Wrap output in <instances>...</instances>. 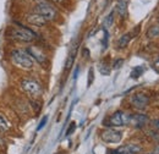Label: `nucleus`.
I'll return each mask as SVG.
<instances>
[{
    "instance_id": "obj_1",
    "label": "nucleus",
    "mask_w": 159,
    "mask_h": 154,
    "mask_svg": "<svg viewBox=\"0 0 159 154\" xmlns=\"http://www.w3.org/2000/svg\"><path fill=\"white\" fill-rule=\"evenodd\" d=\"M4 38L10 45L27 47L33 43H38L39 34L34 28L23 23L17 16L10 21L4 31Z\"/></svg>"
},
{
    "instance_id": "obj_2",
    "label": "nucleus",
    "mask_w": 159,
    "mask_h": 154,
    "mask_svg": "<svg viewBox=\"0 0 159 154\" xmlns=\"http://www.w3.org/2000/svg\"><path fill=\"white\" fill-rule=\"evenodd\" d=\"M6 61L12 70L17 74H30L34 70V61L32 60L31 55L27 53L25 47L20 45H10L6 52Z\"/></svg>"
},
{
    "instance_id": "obj_3",
    "label": "nucleus",
    "mask_w": 159,
    "mask_h": 154,
    "mask_svg": "<svg viewBox=\"0 0 159 154\" xmlns=\"http://www.w3.org/2000/svg\"><path fill=\"white\" fill-rule=\"evenodd\" d=\"M16 87H17V91H20L22 94L27 96L28 98L39 99L40 97L43 96V92H44L43 86L39 83V81L36 77L27 76V75L17 78Z\"/></svg>"
},
{
    "instance_id": "obj_4",
    "label": "nucleus",
    "mask_w": 159,
    "mask_h": 154,
    "mask_svg": "<svg viewBox=\"0 0 159 154\" xmlns=\"http://www.w3.org/2000/svg\"><path fill=\"white\" fill-rule=\"evenodd\" d=\"M28 2L31 5L30 9H32L33 11L38 12L43 17H45L50 23L55 22L59 19L60 12L58 6H55L49 0H28Z\"/></svg>"
},
{
    "instance_id": "obj_5",
    "label": "nucleus",
    "mask_w": 159,
    "mask_h": 154,
    "mask_svg": "<svg viewBox=\"0 0 159 154\" xmlns=\"http://www.w3.org/2000/svg\"><path fill=\"white\" fill-rule=\"evenodd\" d=\"M17 17H19V16H17ZM19 19H20L23 23H26L27 26H30V27H32V28H45V27L49 26V23H50L45 17H43L38 12L33 11L32 9L25 10V11L21 14V16Z\"/></svg>"
},
{
    "instance_id": "obj_6",
    "label": "nucleus",
    "mask_w": 159,
    "mask_h": 154,
    "mask_svg": "<svg viewBox=\"0 0 159 154\" xmlns=\"http://www.w3.org/2000/svg\"><path fill=\"white\" fill-rule=\"evenodd\" d=\"M25 48H26L27 53L31 55L32 60L34 61V64H37L38 66H42V67L48 66V64H49L48 54L44 50V48L39 45V43H33V44H30Z\"/></svg>"
},
{
    "instance_id": "obj_7",
    "label": "nucleus",
    "mask_w": 159,
    "mask_h": 154,
    "mask_svg": "<svg viewBox=\"0 0 159 154\" xmlns=\"http://www.w3.org/2000/svg\"><path fill=\"white\" fill-rule=\"evenodd\" d=\"M129 120H130V114L125 113L124 110H116L103 122V125L107 127L129 126Z\"/></svg>"
},
{
    "instance_id": "obj_8",
    "label": "nucleus",
    "mask_w": 159,
    "mask_h": 154,
    "mask_svg": "<svg viewBox=\"0 0 159 154\" xmlns=\"http://www.w3.org/2000/svg\"><path fill=\"white\" fill-rule=\"evenodd\" d=\"M149 97L144 92H135L130 97V104L131 106L137 110V111H143L148 105H149Z\"/></svg>"
},
{
    "instance_id": "obj_9",
    "label": "nucleus",
    "mask_w": 159,
    "mask_h": 154,
    "mask_svg": "<svg viewBox=\"0 0 159 154\" xmlns=\"http://www.w3.org/2000/svg\"><path fill=\"white\" fill-rule=\"evenodd\" d=\"M100 138L103 142L105 143H109V144H115V143H119L122 139V132L119 130H115V129H105L102 131L100 134Z\"/></svg>"
},
{
    "instance_id": "obj_10",
    "label": "nucleus",
    "mask_w": 159,
    "mask_h": 154,
    "mask_svg": "<svg viewBox=\"0 0 159 154\" xmlns=\"http://www.w3.org/2000/svg\"><path fill=\"white\" fill-rule=\"evenodd\" d=\"M149 122V117L148 115L143 114L142 111H139L136 114H130V120H129V126H132L134 129L141 130L143 127H146Z\"/></svg>"
},
{
    "instance_id": "obj_11",
    "label": "nucleus",
    "mask_w": 159,
    "mask_h": 154,
    "mask_svg": "<svg viewBox=\"0 0 159 154\" xmlns=\"http://www.w3.org/2000/svg\"><path fill=\"white\" fill-rule=\"evenodd\" d=\"M142 152V147L135 143L124 144L121 147H118L116 149L109 151V154H139Z\"/></svg>"
},
{
    "instance_id": "obj_12",
    "label": "nucleus",
    "mask_w": 159,
    "mask_h": 154,
    "mask_svg": "<svg viewBox=\"0 0 159 154\" xmlns=\"http://www.w3.org/2000/svg\"><path fill=\"white\" fill-rule=\"evenodd\" d=\"M12 131H14V124H12L11 119L2 110H0V134L9 135Z\"/></svg>"
},
{
    "instance_id": "obj_13",
    "label": "nucleus",
    "mask_w": 159,
    "mask_h": 154,
    "mask_svg": "<svg viewBox=\"0 0 159 154\" xmlns=\"http://www.w3.org/2000/svg\"><path fill=\"white\" fill-rule=\"evenodd\" d=\"M77 47H79V43H76V44L71 48V50H70V53H69V55H67V58H66V61H65V70H66V71H69V70L74 66L75 58H76V54H77Z\"/></svg>"
},
{
    "instance_id": "obj_14",
    "label": "nucleus",
    "mask_w": 159,
    "mask_h": 154,
    "mask_svg": "<svg viewBox=\"0 0 159 154\" xmlns=\"http://www.w3.org/2000/svg\"><path fill=\"white\" fill-rule=\"evenodd\" d=\"M127 5H129V0H118L116 5H115V14H118L121 19H124L127 14Z\"/></svg>"
},
{
    "instance_id": "obj_15",
    "label": "nucleus",
    "mask_w": 159,
    "mask_h": 154,
    "mask_svg": "<svg viewBox=\"0 0 159 154\" xmlns=\"http://www.w3.org/2000/svg\"><path fill=\"white\" fill-rule=\"evenodd\" d=\"M132 38H134V36H132V33H131V32L124 33V34L118 39V42H116V48H118L119 50L125 49V48L130 44V42L132 40Z\"/></svg>"
},
{
    "instance_id": "obj_16",
    "label": "nucleus",
    "mask_w": 159,
    "mask_h": 154,
    "mask_svg": "<svg viewBox=\"0 0 159 154\" xmlns=\"http://www.w3.org/2000/svg\"><path fill=\"white\" fill-rule=\"evenodd\" d=\"M147 38L148 39H156L159 37V26L158 25H153L151 26L148 29H147V33H146Z\"/></svg>"
},
{
    "instance_id": "obj_17",
    "label": "nucleus",
    "mask_w": 159,
    "mask_h": 154,
    "mask_svg": "<svg viewBox=\"0 0 159 154\" xmlns=\"http://www.w3.org/2000/svg\"><path fill=\"white\" fill-rule=\"evenodd\" d=\"M98 70L103 76H108L110 75V71H111V65H109L107 61H100L99 65H98Z\"/></svg>"
},
{
    "instance_id": "obj_18",
    "label": "nucleus",
    "mask_w": 159,
    "mask_h": 154,
    "mask_svg": "<svg viewBox=\"0 0 159 154\" xmlns=\"http://www.w3.org/2000/svg\"><path fill=\"white\" fill-rule=\"evenodd\" d=\"M143 72H144L143 66H136V67L132 69V71H131V74H130V77H131L132 79H137V78H139V77L143 75Z\"/></svg>"
},
{
    "instance_id": "obj_19",
    "label": "nucleus",
    "mask_w": 159,
    "mask_h": 154,
    "mask_svg": "<svg viewBox=\"0 0 159 154\" xmlns=\"http://www.w3.org/2000/svg\"><path fill=\"white\" fill-rule=\"evenodd\" d=\"M114 17H115V11L114 10H111L110 12H109V15L105 17L104 20V26L107 27V28H109L113 23H114Z\"/></svg>"
},
{
    "instance_id": "obj_20",
    "label": "nucleus",
    "mask_w": 159,
    "mask_h": 154,
    "mask_svg": "<svg viewBox=\"0 0 159 154\" xmlns=\"http://www.w3.org/2000/svg\"><path fill=\"white\" fill-rule=\"evenodd\" d=\"M124 65V58H115L111 62V70H120Z\"/></svg>"
},
{
    "instance_id": "obj_21",
    "label": "nucleus",
    "mask_w": 159,
    "mask_h": 154,
    "mask_svg": "<svg viewBox=\"0 0 159 154\" xmlns=\"http://www.w3.org/2000/svg\"><path fill=\"white\" fill-rule=\"evenodd\" d=\"M7 148V142L2 134H0V153H4Z\"/></svg>"
},
{
    "instance_id": "obj_22",
    "label": "nucleus",
    "mask_w": 159,
    "mask_h": 154,
    "mask_svg": "<svg viewBox=\"0 0 159 154\" xmlns=\"http://www.w3.org/2000/svg\"><path fill=\"white\" fill-rule=\"evenodd\" d=\"M148 124L151 125V129H152L153 131L159 132V119H153V120H151Z\"/></svg>"
},
{
    "instance_id": "obj_23",
    "label": "nucleus",
    "mask_w": 159,
    "mask_h": 154,
    "mask_svg": "<svg viewBox=\"0 0 159 154\" xmlns=\"http://www.w3.org/2000/svg\"><path fill=\"white\" fill-rule=\"evenodd\" d=\"M93 81H94V70H93V67H89V71H88V83H87V86L89 87L93 83Z\"/></svg>"
},
{
    "instance_id": "obj_24",
    "label": "nucleus",
    "mask_w": 159,
    "mask_h": 154,
    "mask_svg": "<svg viewBox=\"0 0 159 154\" xmlns=\"http://www.w3.org/2000/svg\"><path fill=\"white\" fill-rule=\"evenodd\" d=\"M50 2H53L55 6H65L66 4H69L70 0H49Z\"/></svg>"
},
{
    "instance_id": "obj_25",
    "label": "nucleus",
    "mask_w": 159,
    "mask_h": 154,
    "mask_svg": "<svg viewBox=\"0 0 159 154\" xmlns=\"http://www.w3.org/2000/svg\"><path fill=\"white\" fill-rule=\"evenodd\" d=\"M47 122H48V116L45 115L42 120H40V122L38 124V126H37V131H40L45 125H47Z\"/></svg>"
},
{
    "instance_id": "obj_26",
    "label": "nucleus",
    "mask_w": 159,
    "mask_h": 154,
    "mask_svg": "<svg viewBox=\"0 0 159 154\" xmlns=\"http://www.w3.org/2000/svg\"><path fill=\"white\" fill-rule=\"evenodd\" d=\"M75 129H76V124H75V122H71V124H70V126H69V130L66 131V134H65V135L70 136L74 131H75Z\"/></svg>"
},
{
    "instance_id": "obj_27",
    "label": "nucleus",
    "mask_w": 159,
    "mask_h": 154,
    "mask_svg": "<svg viewBox=\"0 0 159 154\" xmlns=\"http://www.w3.org/2000/svg\"><path fill=\"white\" fill-rule=\"evenodd\" d=\"M82 57L83 58H89V50H88V48H83L82 49Z\"/></svg>"
},
{
    "instance_id": "obj_28",
    "label": "nucleus",
    "mask_w": 159,
    "mask_h": 154,
    "mask_svg": "<svg viewBox=\"0 0 159 154\" xmlns=\"http://www.w3.org/2000/svg\"><path fill=\"white\" fill-rule=\"evenodd\" d=\"M153 67H154V70L157 71V72H159V58L154 61V64H153Z\"/></svg>"
},
{
    "instance_id": "obj_29",
    "label": "nucleus",
    "mask_w": 159,
    "mask_h": 154,
    "mask_svg": "<svg viewBox=\"0 0 159 154\" xmlns=\"http://www.w3.org/2000/svg\"><path fill=\"white\" fill-rule=\"evenodd\" d=\"M156 154H159V147L157 148V151H156Z\"/></svg>"
},
{
    "instance_id": "obj_30",
    "label": "nucleus",
    "mask_w": 159,
    "mask_h": 154,
    "mask_svg": "<svg viewBox=\"0 0 159 154\" xmlns=\"http://www.w3.org/2000/svg\"><path fill=\"white\" fill-rule=\"evenodd\" d=\"M154 154H156V153H154Z\"/></svg>"
}]
</instances>
